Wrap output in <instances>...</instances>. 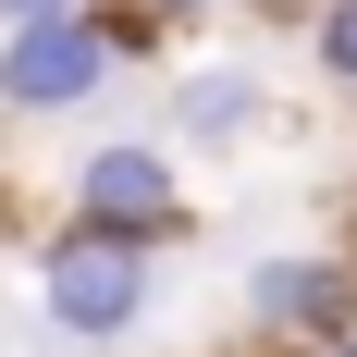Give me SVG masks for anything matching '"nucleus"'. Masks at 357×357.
<instances>
[{"label": "nucleus", "instance_id": "nucleus-1", "mask_svg": "<svg viewBox=\"0 0 357 357\" xmlns=\"http://www.w3.org/2000/svg\"><path fill=\"white\" fill-rule=\"evenodd\" d=\"M37 308L74 345H111V333H136L160 308V247L148 234H111V222H62L37 247Z\"/></svg>", "mask_w": 357, "mask_h": 357}, {"label": "nucleus", "instance_id": "nucleus-2", "mask_svg": "<svg viewBox=\"0 0 357 357\" xmlns=\"http://www.w3.org/2000/svg\"><path fill=\"white\" fill-rule=\"evenodd\" d=\"M136 13H99V0H74V13H37V25H0V111H25V123H50V111H86L123 74V50H136Z\"/></svg>", "mask_w": 357, "mask_h": 357}, {"label": "nucleus", "instance_id": "nucleus-3", "mask_svg": "<svg viewBox=\"0 0 357 357\" xmlns=\"http://www.w3.org/2000/svg\"><path fill=\"white\" fill-rule=\"evenodd\" d=\"M247 321L271 333V345H333V333H357V259H333V247L247 259Z\"/></svg>", "mask_w": 357, "mask_h": 357}, {"label": "nucleus", "instance_id": "nucleus-4", "mask_svg": "<svg viewBox=\"0 0 357 357\" xmlns=\"http://www.w3.org/2000/svg\"><path fill=\"white\" fill-rule=\"evenodd\" d=\"M74 222H111V234H173L185 222V160L160 136H111V148H86L74 160Z\"/></svg>", "mask_w": 357, "mask_h": 357}, {"label": "nucleus", "instance_id": "nucleus-5", "mask_svg": "<svg viewBox=\"0 0 357 357\" xmlns=\"http://www.w3.org/2000/svg\"><path fill=\"white\" fill-rule=\"evenodd\" d=\"M173 136H185V148L259 136V74H247V62H197V74L173 86Z\"/></svg>", "mask_w": 357, "mask_h": 357}, {"label": "nucleus", "instance_id": "nucleus-6", "mask_svg": "<svg viewBox=\"0 0 357 357\" xmlns=\"http://www.w3.org/2000/svg\"><path fill=\"white\" fill-rule=\"evenodd\" d=\"M308 62H321V86L357 99V0H321V13H308Z\"/></svg>", "mask_w": 357, "mask_h": 357}, {"label": "nucleus", "instance_id": "nucleus-7", "mask_svg": "<svg viewBox=\"0 0 357 357\" xmlns=\"http://www.w3.org/2000/svg\"><path fill=\"white\" fill-rule=\"evenodd\" d=\"M210 13H234V0H148V25H210Z\"/></svg>", "mask_w": 357, "mask_h": 357}, {"label": "nucleus", "instance_id": "nucleus-8", "mask_svg": "<svg viewBox=\"0 0 357 357\" xmlns=\"http://www.w3.org/2000/svg\"><path fill=\"white\" fill-rule=\"evenodd\" d=\"M37 13H74V0H0V25H37Z\"/></svg>", "mask_w": 357, "mask_h": 357}, {"label": "nucleus", "instance_id": "nucleus-9", "mask_svg": "<svg viewBox=\"0 0 357 357\" xmlns=\"http://www.w3.org/2000/svg\"><path fill=\"white\" fill-rule=\"evenodd\" d=\"M308 357H357V333H333V345H308Z\"/></svg>", "mask_w": 357, "mask_h": 357}]
</instances>
